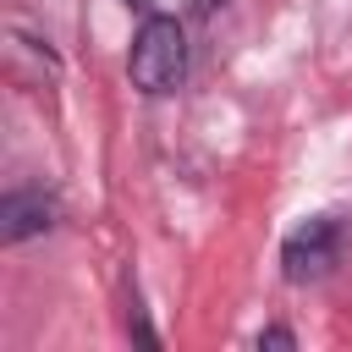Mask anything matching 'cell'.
Instances as JSON below:
<instances>
[{"label": "cell", "mask_w": 352, "mask_h": 352, "mask_svg": "<svg viewBox=\"0 0 352 352\" xmlns=\"http://www.w3.org/2000/svg\"><path fill=\"white\" fill-rule=\"evenodd\" d=\"M126 72H132V88H143L148 99H165L182 88L187 77V33L176 16H148L132 38V55H126Z\"/></svg>", "instance_id": "cell-1"}, {"label": "cell", "mask_w": 352, "mask_h": 352, "mask_svg": "<svg viewBox=\"0 0 352 352\" xmlns=\"http://www.w3.org/2000/svg\"><path fill=\"white\" fill-rule=\"evenodd\" d=\"M341 248H346V220L341 214H314L297 231H286V242H280V275L292 286L324 280L341 264Z\"/></svg>", "instance_id": "cell-2"}, {"label": "cell", "mask_w": 352, "mask_h": 352, "mask_svg": "<svg viewBox=\"0 0 352 352\" xmlns=\"http://www.w3.org/2000/svg\"><path fill=\"white\" fill-rule=\"evenodd\" d=\"M55 220H60V204H55V192H44V187H16V192L0 198V242L44 236Z\"/></svg>", "instance_id": "cell-3"}, {"label": "cell", "mask_w": 352, "mask_h": 352, "mask_svg": "<svg viewBox=\"0 0 352 352\" xmlns=\"http://www.w3.org/2000/svg\"><path fill=\"white\" fill-rule=\"evenodd\" d=\"M258 346H286V352H292V346H297V336H292L286 324H270V330H258Z\"/></svg>", "instance_id": "cell-4"}, {"label": "cell", "mask_w": 352, "mask_h": 352, "mask_svg": "<svg viewBox=\"0 0 352 352\" xmlns=\"http://www.w3.org/2000/svg\"><path fill=\"white\" fill-rule=\"evenodd\" d=\"M126 6H148V0H126Z\"/></svg>", "instance_id": "cell-5"}]
</instances>
